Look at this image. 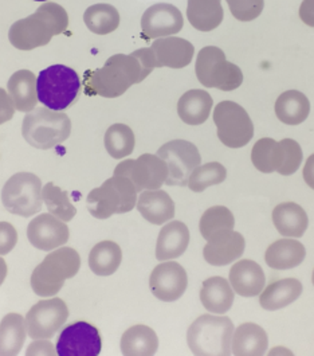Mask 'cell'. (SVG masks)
Instances as JSON below:
<instances>
[{
    "label": "cell",
    "mask_w": 314,
    "mask_h": 356,
    "mask_svg": "<svg viewBox=\"0 0 314 356\" xmlns=\"http://www.w3.org/2000/svg\"><path fill=\"white\" fill-rule=\"evenodd\" d=\"M69 17L57 3H44L30 17L15 22L8 31L10 43L19 50H33L47 44L66 31Z\"/></svg>",
    "instance_id": "obj_1"
},
{
    "label": "cell",
    "mask_w": 314,
    "mask_h": 356,
    "mask_svg": "<svg viewBox=\"0 0 314 356\" xmlns=\"http://www.w3.org/2000/svg\"><path fill=\"white\" fill-rule=\"evenodd\" d=\"M148 77L138 57L133 54H116L105 65L92 72L86 79V88L90 95L105 99L122 96L132 85Z\"/></svg>",
    "instance_id": "obj_2"
},
{
    "label": "cell",
    "mask_w": 314,
    "mask_h": 356,
    "mask_svg": "<svg viewBox=\"0 0 314 356\" xmlns=\"http://www.w3.org/2000/svg\"><path fill=\"white\" fill-rule=\"evenodd\" d=\"M81 268V257L72 248H58L50 252L31 275V288L40 297L58 293L66 280L74 277Z\"/></svg>",
    "instance_id": "obj_3"
},
{
    "label": "cell",
    "mask_w": 314,
    "mask_h": 356,
    "mask_svg": "<svg viewBox=\"0 0 314 356\" xmlns=\"http://www.w3.org/2000/svg\"><path fill=\"white\" fill-rule=\"evenodd\" d=\"M234 330L229 317L203 315L188 328L187 343L195 355H230Z\"/></svg>",
    "instance_id": "obj_4"
},
{
    "label": "cell",
    "mask_w": 314,
    "mask_h": 356,
    "mask_svg": "<svg viewBox=\"0 0 314 356\" xmlns=\"http://www.w3.org/2000/svg\"><path fill=\"white\" fill-rule=\"evenodd\" d=\"M138 198V188L129 179L113 175L89 193L86 204L93 217L108 219L132 211L136 207Z\"/></svg>",
    "instance_id": "obj_5"
},
{
    "label": "cell",
    "mask_w": 314,
    "mask_h": 356,
    "mask_svg": "<svg viewBox=\"0 0 314 356\" xmlns=\"http://www.w3.org/2000/svg\"><path fill=\"white\" fill-rule=\"evenodd\" d=\"M72 121L67 115L49 108H35L26 115L22 125L24 140L38 149H51L69 139Z\"/></svg>",
    "instance_id": "obj_6"
},
{
    "label": "cell",
    "mask_w": 314,
    "mask_h": 356,
    "mask_svg": "<svg viewBox=\"0 0 314 356\" xmlns=\"http://www.w3.org/2000/svg\"><path fill=\"white\" fill-rule=\"evenodd\" d=\"M81 81L78 74L65 65H53L42 70L37 79L40 102L53 111H65L78 96Z\"/></svg>",
    "instance_id": "obj_7"
},
{
    "label": "cell",
    "mask_w": 314,
    "mask_h": 356,
    "mask_svg": "<svg viewBox=\"0 0 314 356\" xmlns=\"http://www.w3.org/2000/svg\"><path fill=\"white\" fill-rule=\"evenodd\" d=\"M195 72L203 86L223 92L236 90L243 82L242 70L226 60L223 50L215 46H207L199 51Z\"/></svg>",
    "instance_id": "obj_8"
},
{
    "label": "cell",
    "mask_w": 314,
    "mask_h": 356,
    "mask_svg": "<svg viewBox=\"0 0 314 356\" xmlns=\"http://www.w3.org/2000/svg\"><path fill=\"white\" fill-rule=\"evenodd\" d=\"M42 181L31 172H18L8 179L1 190V202L14 216L30 218L42 210Z\"/></svg>",
    "instance_id": "obj_9"
},
{
    "label": "cell",
    "mask_w": 314,
    "mask_h": 356,
    "mask_svg": "<svg viewBox=\"0 0 314 356\" xmlns=\"http://www.w3.org/2000/svg\"><path fill=\"white\" fill-rule=\"evenodd\" d=\"M217 138L229 148H242L254 136V124L239 104L222 101L214 109Z\"/></svg>",
    "instance_id": "obj_10"
},
{
    "label": "cell",
    "mask_w": 314,
    "mask_h": 356,
    "mask_svg": "<svg viewBox=\"0 0 314 356\" xmlns=\"http://www.w3.org/2000/svg\"><path fill=\"white\" fill-rule=\"evenodd\" d=\"M168 167V186H187L191 174L201 164L195 144L187 140H172L158 148L156 154Z\"/></svg>",
    "instance_id": "obj_11"
},
{
    "label": "cell",
    "mask_w": 314,
    "mask_h": 356,
    "mask_svg": "<svg viewBox=\"0 0 314 356\" xmlns=\"http://www.w3.org/2000/svg\"><path fill=\"white\" fill-rule=\"evenodd\" d=\"M115 175L129 179L141 193L161 188L168 179V167L157 155L144 154L140 158L121 161L115 168Z\"/></svg>",
    "instance_id": "obj_12"
},
{
    "label": "cell",
    "mask_w": 314,
    "mask_h": 356,
    "mask_svg": "<svg viewBox=\"0 0 314 356\" xmlns=\"http://www.w3.org/2000/svg\"><path fill=\"white\" fill-rule=\"evenodd\" d=\"M69 309L63 300L53 297L37 302L24 317L27 334L31 339H50L63 327Z\"/></svg>",
    "instance_id": "obj_13"
},
{
    "label": "cell",
    "mask_w": 314,
    "mask_h": 356,
    "mask_svg": "<svg viewBox=\"0 0 314 356\" xmlns=\"http://www.w3.org/2000/svg\"><path fill=\"white\" fill-rule=\"evenodd\" d=\"M99 330L89 323L77 321L62 331L57 341L60 356H97L101 353Z\"/></svg>",
    "instance_id": "obj_14"
},
{
    "label": "cell",
    "mask_w": 314,
    "mask_h": 356,
    "mask_svg": "<svg viewBox=\"0 0 314 356\" xmlns=\"http://www.w3.org/2000/svg\"><path fill=\"white\" fill-rule=\"evenodd\" d=\"M149 286L157 300L174 302L183 296L188 286L185 269L175 261H163L151 273Z\"/></svg>",
    "instance_id": "obj_15"
},
{
    "label": "cell",
    "mask_w": 314,
    "mask_h": 356,
    "mask_svg": "<svg viewBox=\"0 0 314 356\" xmlns=\"http://www.w3.org/2000/svg\"><path fill=\"white\" fill-rule=\"evenodd\" d=\"M70 237L66 222L53 214H40L34 218L27 227L30 243L43 252H53L63 246Z\"/></svg>",
    "instance_id": "obj_16"
},
{
    "label": "cell",
    "mask_w": 314,
    "mask_h": 356,
    "mask_svg": "<svg viewBox=\"0 0 314 356\" xmlns=\"http://www.w3.org/2000/svg\"><path fill=\"white\" fill-rule=\"evenodd\" d=\"M183 24L180 10L168 3H157L149 7L141 18V29L147 38L172 37L183 29Z\"/></svg>",
    "instance_id": "obj_17"
},
{
    "label": "cell",
    "mask_w": 314,
    "mask_h": 356,
    "mask_svg": "<svg viewBox=\"0 0 314 356\" xmlns=\"http://www.w3.org/2000/svg\"><path fill=\"white\" fill-rule=\"evenodd\" d=\"M245 248L246 242L240 233L234 230H223L207 239L203 256L213 266H226L242 257Z\"/></svg>",
    "instance_id": "obj_18"
},
{
    "label": "cell",
    "mask_w": 314,
    "mask_h": 356,
    "mask_svg": "<svg viewBox=\"0 0 314 356\" xmlns=\"http://www.w3.org/2000/svg\"><path fill=\"white\" fill-rule=\"evenodd\" d=\"M156 67L181 69L191 63L195 54L192 43L177 37H164L155 40L151 46Z\"/></svg>",
    "instance_id": "obj_19"
},
{
    "label": "cell",
    "mask_w": 314,
    "mask_h": 356,
    "mask_svg": "<svg viewBox=\"0 0 314 356\" xmlns=\"http://www.w3.org/2000/svg\"><path fill=\"white\" fill-rule=\"evenodd\" d=\"M230 284L234 292L242 297H256L265 289V273L251 259L236 262L230 270Z\"/></svg>",
    "instance_id": "obj_20"
},
{
    "label": "cell",
    "mask_w": 314,
    "mask_h": 356,
    "mask_svg": "<svg viewBox=\"0 0 314 356\" xmlns=\"http://www.w3.org/2000/svg\"><path fill=\"white\" fill-rule=\"evenodd\" d=\"M138 213L154 225H164L175 217V203L163 190H144L136 203Z\"/></svg>",
    "instance_id": "obj_21"
},
{
    "label": "cell",
    "mask_w": 314,
    "mask_h": 356,
    "mask_svg": "<svg viewBox=\"0 0 314 356\" xmlns=\"http://www.w3.org/2000/svg\"><path fill=\"white\" fill-rule=\"evenodd\" d=\"M190 245V230L180 222L167 223L157 237L156 258L158 261H171L183 256Z\"/></svg>",
    "instance_id": "obj_22"
},
{
    "label": "cell",
    "mask_w": 314,
    "mask_h": 356,
    "mask_svg": "<svg viewBox=\"0 0 314 356\" xmlns=\"http://www.w3.org/2000/svg\"><path fill=\"white\" fill-rule=\"evenodd\" d=\"M234 289L229 280L215 276L203 282L200 289V301L203 307L216 315L229 312L234 304Z\"/></svg>",
    "instance_id": "obj_23"
},
{
    "label": "cell",
    "mask_w": 314,
    "mask_h": 356,
    "mask_svg": "<svg viewBox=\"0 0 314 356\" xmlns=\"http://www.w3.org/2000/svg\"><path fill=\"white\" fill-rule=\"evenodd\" d=\"M7 92L17 111L28 113L37 108L40 99L37 90V77L33 72L19 70L14 73L7 82Z\"/></svg>",
    "instance_id": "obj_24"
},
{
    "label": "cell",
    "mask_w": 314,
    "mask_h": 356,
    "mask_svg": "<svg viewBox=\"0 0 314 356\" xmlns=\"http://www.w3.org/2000/svg\"><path fill=\"white\" fill-rule=\"evenodd\" d=\"M306 257L305 246L293 238H283L272 243L265 254L266 264L275 270L297 268Z\"/></svg>",
    "instance_id": "obj_25"
},
{
    "label": "cell",
    "mask_w": 314,
    "mask_h": 356,
    "mask_svg": "<svg viewBox=\"0 0 314 356\" xmlns=\"http://www.w3.org/2000/svg\"><path fill=\"white\" fill-rule=\"evenodd\" d=\"M273 223L282 237L299 238L308 230L309 219L306 211L299 204L286 202L275 207Z\"/></svg>",
    "instance_id": "obj_26"
},
{
    "label": "cell",
    "mask_w": 314,
    "mask_h": 356,
    "mask_svg": "<svg viewBox=\"0 0 314 356\" xmlns=\"http://www.w3.org/2000/svg\"><path fill=\"white\" fill-rule=\"evenodd\" d=\"M269 346L266 331L254 323H245L234 330L231 354L242 356L265 355Z\"/></svg>",
    "instance_id": "obj_27"
},
{
    "label": "cell",
    "mask_w": 314,
    "mask_h": 356,
    "mask_svg": "<svg viewBox=\"0 0 314 356\" xmlns=\"http://www.w3.org/2000/svg\"><path fill=\"white\" fill-rule=\"evenodd\" d=\"M302 293V284L295 278H285L270 284L261 292L259 304L266 311L282 309L295 301Z\"/></svg>",
    "instance_id": "obj_28"
},
{
    "label": "cell",
    "mask_w": 314,
    "mask_h": 356,
    "mask_svg": "<svg viewBox=\"0 0 314 356\" xmlns=\"http://www.w3.org/2000/svg\"><path fill=\"white\" fill-rule=\"evenodd\" d=\"M213 97L201 89H192L184 93L177 102V113L183 122L200 125L210 118Z\"/></svg>",
    "instance_id": "obj_29"
},
{
    "label": "cell",
    "mask_w": 314,
    "mask_h": 356,
    "mask_svg": "<svg viewBox=\"0 0 314 356\" xmlns=\"http://www.w3.org/2000/svg\"><path fill=\"white\" fill-rule=\"evenodd\" d=\"M121 353L126 356L155 355L158 348L156 332L147 325H135L121 337Z\"/></svg>",
    "instance_id": "obj_30"
},
{
    "label": "cell",
    "mask_w": 314,
    "mask_h": 356,
    "mask_svg": "<svg viewBox=\"0 0 314 356\" xmlns=\"http://www.w3.org/2000/svg\"><path fill=\"white\" fill-rule=\"evenodd\" d=\"M311 113V102L298 90L282 93L275 102V115L283 124L298 125L308 119Z\"/></svg>",
    "instance_id": "obj_31"
},
{
    "label": "cell",
    "mask_w": 314,
    "mask_h": 356,
    "mask_svg": "<svg viewBox=\"0 0 314 356\" xmlns=\"http://www.w3.org/2000/svg\"><path fill=\"white\" fill-rule=\"evenodd\" d=\"M187 18L199 31H213L223 20L220 0H188Z\"/></svg>",
    "instance_id": "obj_32"
},
{
    "label": "cell",
    "mask_w": 314,
    "mask_h": 356,
    "mask_svg": "<svg viewBox=\"0 0 314 356\" xmlns=\"http://www.w3.org/2000/svg\"><path fill=\"white\" fill-rule=\"evenodd\" d=\"M27 335L24 317L18 314L6 315L0 323V355H18Z\"/></svg>",
    "instance_id": "obj_33"
},
{
    "label": "cell",
    "mask_w": 314,
    "mask_h": 356,
    "mask_svg": "<svg viewBox=\"0 0 314 356\" xmlns=\"http://www.w3.org/2000/svg\"><path fill=\"white\" fill-rule=\"evenodd\" d=\"M122 261L121 248L116 242L102 241L97 243L89 254V268L101 277L112 276L117 272Z\"/></svg>",
    "instance_id": "obj_34"
},
{
    "label": "cell",
    "mask_w": 314,
    "mask_h": 356,
    "mask_svg": "<svg viewBox=\"0 0 314 356\" xmlns=\"http://www.w3.org/2000/svg\"><path fill=\"white\" fill-rule=\"evenodd\" d=\"M83 22L92 33L97 35H106L117 30L119 24V14L117 8H115L113 6L99 3V4L90 6L85 11Z\"/></svg>",
    "instance_id": "obj_35"
},
{
    "label": "cell",
    "mask_w": 314,
    "mask_h": 356,
    "mask_svg": "<svg viewBox=\"0 0 314 356\" xmlns=\"http://www.w3.org/2000/svg\"><path fill=\"white\" fill-rule=\"evenodd\" d=\"M135 141L133 131L125 124H113L104 138L105 149L113 159L129 156L135 149Z\"/></svg>",
    "instance_id": "obj_36"
},
{
    "label": "cell",
    "mask_w": 314,
    "mask_h": 356,
    "mask_svg": "<svg viewBox=\"0 0 314 356\" xmlns=\"http://www.w3.org/2000/svg\"><path fill=\"white\" fill-rule=\"evenodd\" d=\"M301 145L292 139L276 141L274 148V172L289 177L297 172L302 163Z\"/></svg>",
    "instance_id": "obj_37"
},
{
    "label": "cell",
    "mask_w": 314,
    "mask_h": 356,
    "mask_svg": "<svg viewBox=\"0 0 314 356\" xmlns=\"http://www.w3.org/2000/svg\"><path fill=\"white\" fill-rule=\"evenodd\" d=\"M42 200L49 213L63 222H70L77 214V210L70 202L69 195L54 183H47L42 188Z\"/></svg>",
    "instance_id": "obj_38"
},
{
    "label": "cell",
    "mask_w": 314,
    "mask_h": 356,
    "mask_svg": "<svg viewBox=\"0 0 314 356\" xmlns=\"http://www.w3.org/2000/svg\"><path fill=\"white\" fill-rule=\"evenodd\" d=\"M236 219L233 213L224 206L210 207L201 218L199 223L200 234L207 241L216 233L223 230H234Z\"/></svg>",
    "instance_id": "obj_39"
},
{
    "label": "cell",
    "mask_w": 314,
    "mask_h": 356,
    "mask_svg": "<svg viewBox=\"0 0 314 356\" xmlns=\"http://www.w3.org/2000/svg\"><path fill=\"white\" fill-rule=\"evenodd\" d=\"M227 178L226 168L217 163L211 161L207 164H200L188 179V188L194 193H203L206 188L223 183Z\"/></svg>",
    "instance_id": "obj_40"
},
{
    "label": "cell",
    "mask_w": 314,
    "mask_h": 356,
    "mask_svg": "<svg viewBox=\"0 0 314 356\" xmlns=\"http://www.w3.org/2000/svg\"><path fill=\"white\" fill-rule=\"evenodd\" d=\"M276 141L270 138L258 140L251 151V161L258 171L263 174L274 172V148Z\"/></svg>",
    "instance_id": "obj_41"
},
{
    "label": "cell",
    "mask_w": 314,
    "mask_h": 356,
    "mask_svg": "<svg viewBox=\"0 0 314 356\" xmlns=\"http://www.w3.org/2000/svg\"><path fill=\"white\" fill-rule=\"evenodd\" d=\"M234 18L240 22L256 19L265 6V0H226Z\"/></svg>",
    "instance_id": "obj_42"
},
{
    "label": "cell",
    "mask_w": 314,
    "mask_h": 356,
    "mask_svg": "<svg viewBox=\"0 0 314 356\" xmlns=\"http://www.w3.org/2000/svg\"><path fill=\"white\" fill-rule=\"evenodd\" d=\"M18 233L8 222H0V256H6L15 248Z\"/></svg>",
    "instance_id": "obj_43"
},
{
    "label": "cell",
    "mask_w": 314,
    "mask_h": 356,
    "mask_svg": "<svg viewBox=\"0 0 314 356\" xmlns=\"http://www.w3.org/2000/svg\"><path fill=\"white\" fill-rule=\"evenodd\" d=\"M26 355H58L57 347L49 339H34L26 350Z\"/></svg>",
    "instance_id": "obj_44"
},
{
    "label": "cell",
    "mask_w": 314,
    "mask_h": 356,
    "mask_svg": "<svg viewBox=\"0 0 314 356\" xmlns=\"http://www.w3.org/2000/svg\"><path fill=\"white\" fill-rule=\"evenodd\" d=\"M14 113H15V106L13 99L10 97L8 92L0 88V125L13 119Z\"/></svg>",
    "instance_id": "obj_45"
},
{
    "label": "cell",
    "mask_w": 314,
    "mask_h": 356,
    "mask_svg": "<svg viewBox=\"0 0 314 356\" xmlns=\"http://www.w3.org/2000/svg\"><path fill=\"white\" fill-rule=\"evenodd\" d=\"M299 18L305 24L314 27V0L302 1L299 7Z\"/></svg>",
    "instance_id": "obj_46"
},
{
    "label": "cell",
    "mask_w": 314,
    "mask_h": 356,
    "mask_svg": "<svg viewBox=\"0 0 314 356\" xmlns=\"http://www.w3.org/2000/svg\"><path fill=\"white\" fill-rule=\"evenodd\" d=\"M304 180L305 183L314 190V154L311 158L306 160L305 163V167H304Z\"/></svg>",
    "instance_id": "obj_47"
},
{
    "label": "cell",
    "mask_w": 314,
    "mask_h": 356,
    "mask_svg": "<svg viewBox=\"0 0 314 356\" xmlns=\"http://www.w3.org/2000/svg\"><path fill=\"white\" fill-rule=\"evenodd\" d=\"M7 277V264L3 258H0V285L4 282Z\"/></svg>",
    "instance_id": "obj_48"
},
{
    "label": "cell",
    "mask_w": 314,
    "mask_h": 356,
    "mask_svg": "<svg viewBox=\"0 0 314 356\" xmlns=\"http://www.w3.org/2000/svg\"><path fill=\"white\" fill-rule=\"evenodd\" d=\"M293 355V353L290 350H286V348H282V347H276L274 350L270 351V355Z\"/></svg>",
    "instance_id": "obj_49"
},
{
    "label": "cell",
    "mask_w": 314,
    "mask_h": 356,
    "mask_svg": "<svg viewBox=\"0 0 314 356\" xmlns=\"http://www.w3.org/2000/svg\"><path fill=\"white\" fill-rule=\"evenodd\" d=\"M312 281H313V285H314V270H313V276H312Z\"/></svg>",
    "instance_id": "obj_50"
},
{
    "label": "cell",
    "mask_w": 314,
    "mask_h": 356,
    "mask_svg": "<svg viewBox=\"0 0 314 356\" xmlns=\"http://www.w3.org/2000/svg\"><path fill=\"white\" fill-rule=\"evenodd\" d=\"M35 1H46V0H35Z\"/></svg>",
    "instance_id": "obj_51"
}]
</instances>
